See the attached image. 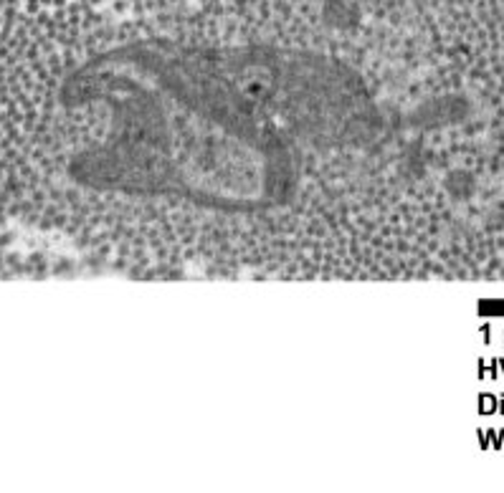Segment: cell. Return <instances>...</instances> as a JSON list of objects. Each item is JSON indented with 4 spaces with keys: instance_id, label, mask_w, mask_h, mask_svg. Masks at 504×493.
<instances>
[{
    "instance_id": "6da1fadb",
    "label": "cell",
    "mask_w": 504,
    "mask_h": 493,
    "mask_svg": "<svg viewBox=\"0 0 504 493\" xmlns=\"http://www.w3.org/2000/svg\"><path fill=\"white\" fill-rule=\"evenodd\" d=\"M13 53L38 119L0 152V202L120 271L307 278L380 167L296 132L216 18L114 25L84 8Z\"/></svg>"
}]
</instances>
